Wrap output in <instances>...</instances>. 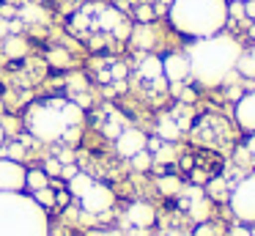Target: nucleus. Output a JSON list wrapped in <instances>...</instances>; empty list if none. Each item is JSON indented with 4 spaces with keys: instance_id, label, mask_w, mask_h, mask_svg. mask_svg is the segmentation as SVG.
Instances as JSON below:
<instances>
[{
    "instance_id": "obj_12",
    "label": "nucleus",
    "mask_w": 255,
    "mask_h": 236,
    "mask_svg": "<svg viewBox=\"0 0 255 236\" xmlns=\"http://www.w3.org/2000/svg\"><path fill=\"white\" fill-rule=\"evenodd\" d=\"M137 74L143 77L145 82H154L156 88H165V74H162V58L156 55H145L137 66Z\"/></svg>"
},
{
    "instance_id": "obj_22",
    "label": "nucleus",
    "mask_w": 255,
    "mask_h": 236,
    "mask_svg": "<svg viewBox=\"0 0 255 236\" xmlns=\"http://www.w3.org/2000/svg\"><path fill=\"white\" fill-rule=\"evenodd\" d=\"M19 22H47V14L39 5H22L19 8Z\"/></svg>"
},
{
    "instance_id": "obj_19",
    "label": "nucleus",
    "mask_w": 255,
    "mask_h": 236,
    "mask_svg": "<svg viewBox=\"0 0 255 236\" xmlns=\"http://www.w3.org/2000/svg\"><path fill=\"white\" fill-rule=\"evenodd\" d=\"M156 190H159L162 195H178V192L184 190V184H181V179H178V176H159Z\"/></svg>"
},
{
    "instance_id": "obj_23",
    "label": "nucleus",
    "mask_w": 255,
    "mask_h": 236,
    "mask_svg": "<svg viewBox=\"0 0 255 236\" xmlns=\"http://www.w3.org/2000/svg\"><path fill=\"white\" fill-rule=\"evenodd\" d=\"M132 159V168L134 170H140V173H145V170H151V165H154V154L148 151V148H143V151H137L134 157H129Z\"/></svg>"
},
{
    "instance_id": "obj_43",
    "label": "nucleus",
    "mask_w": 255,
    "mask_h": 236,
    "mask_svg": "<svg viewBox=\"0 0 255 236\" xmlns=\"http://www.w3.org/2000/svg\"><path fill=\"white\" fill-rule=\"evenodd\" d=\"M239 3H247V0H239Z\"/></svg>"
},
{
    "instance_id": "obj_34",
    "label": "nucleus",
    "mask_w": 255,
    "mask_h": 236,
    "mask_svg": "<svg viewBox=\"0 0 255 236\" xmlns=\"http://www.w3.org/2000/svg\"><path fill=\"white\" fill-rule=\"evenodd\" d=\"M195 236H217V231H214V225H209V223H200L198 228H195Z\"/></svg>"
},
{
    "instance_id": "obj_11",
    "label": "nucleus",
    "mask_w": 255,
    "mask_h": 236,
    "mask_svg": "<svg viewBox=\"0 0 255 236\" xmlns=\"http://www.w3.org/2000/svg\"><path fill=\"white\" fill-rule=\"evenodd\" d=\"M127 220L134 225V228H151V225H154V220H156V212H154V206H151V203L134 201L132 206L127 209Z\"/></svg>"
},
{
    "instance_id": "obj_25",
    "label": "nucleus",
    "mask_w": 255,
    "mask_h": 236,
    "mask_svg": "<svg viewBox=\"0 0 255 236\" xmlns=\"http://www.w3.org/2000/svg\"><path fill=\"white\" fill-rule=\"evenodd\" d=\"M189 214H192L198 223H203V220L209 217V201H203V195L195 198V201H189Z\"/></svg>"
},
{
    "instance_id": "obj_1",
    "label": "nucleus",
    "mask_w": 255,
    "mask_h": 236,
    "mask_svg": "<svg viewBox=\"0 0 255 236\" xmlns=\"http://www.w3.org/2000/svg\"><path fill=\"white\" fill-rule=\"evenodd\" d=\"M83 107L69 99H44L28 107L25 126L41 143H77Z\"/></svg>"
},
{
    "instance_id": "obj_28",
    "label": "nucleus",
    "mask_w": 255,
    "mask_h": 236,
    "mask_svg": "<svg viewBox=\"0 0 255 236\" xmlns=\"http://www.w3.org/2000/svg\"><path fill=\"white\" fill-rule=\"evenodd\" d=\"M61 168H63L61 159H55V157L47 159V162H44V173L50 176V179H61Z\"/></svg>"
},
{
    "instance_id": "obj_40",
    "label": "nucleus",
    "mask_w": 255,
    "mask_h": 236,
    "mask_svg": "<svg viewBox=\"0 0 255 236\" xmlns=\"http://www.w3.org/2000/svg\"><path fill=\"white\" fill-rule=\"evenodd\" d=\"M247 151L255 154V137H250V140H247Z\"/></svg>"
},
{
    "instance_id": "obj_13",
    "label": "nucleus",
    "mask_w": 255,
    "mask_h": 236,
    "mask_svg": "<svg viewBox=\"0 0 255 236\" xmlns=\"http://www.w3.org/2000/svg\"><path fill=\"white\" fill-rule=\"evenodd\" d=\"M236 124L244 132H255V93H247L236 102Z\"/></svg>"
},
{
    "instance_id": "obj_16",
    "label": "nucleus",
    "mask_w": 255,
    "mask_h": 236,
    "mask_svg": "<svg viewBox=\"0 0 255 236\" xmlns=\"http://www.w3.org/2000/svg\"><path fill=\"white\" fill-rule=\"evenodd\" d=\"M91 184H94V179H91L88 173H83V170H77V173H74L72 179L66 181V192H69L72 198H80V195H83V192L88 190Z\"/></svg>"
},
{
    "instance_id": "obj_6",
    "label": "nucleus",
    "mask_w": 255,
    "mask_h": 236,
    "mask_svg": "<svg viewBox=\"0 0 255 236\" xmlns=\"http://www.w3.org/2000/svg\"><path fill=\"white\" fill-rule=\"evenodd\" d=\"M231 209L239 220L244 223H255V176L244 179L242 184L233 190L231 195Z\"/></svg>"
},
{
    "instance_id": "obj_29",
    "label": "nucleus",
    "mask_w": 255,
    "mask_h": 236,
    "mask_svg": "<svg viewBox=\"0 0 255 236\" xmlns=\"http://www.w3.org/2000/svg\"><path fill=\"white\" fill-rule=\"evenodd\" d=\"M22 154H25V146H22V143H17V140L8 143V148H6V157H8V159H17V162H19V159H22Z\"/></svg>"
},
{
    "instance_id": "obj_7",
    "label": "nucleus",
    "mask_w": 255,
    "mask_h": 236,
    "mask_svg": "<svg viewBox=\"0 0 255 236\" xmlns=\"http://www.w3.org/2000/svg\"><path fill=\"white\" fill-rule=\"evenodd\" d=\"M25 173L17 159L0 157V192H25Z\"/></svg>"
},
{
    "instance_id": "obj_27",
    "label": "nucleus",
    "mask_w": 255,
    "mask_h": 236,
    "mask_svg": "<svg viewBox=\"0 0 255 236\" xmlns=\"http://www.w3.org/2000/svg\"><path fill=\"white\" fill-rule=\"evenodd\" d=\"M66 85H69V93H72V96H77V93H85V88H88V85H85V77H83V74H72Z\"/></svg>"
},
{
    "instance_id": "obj_26",
    "label": "nucleus",
    "mask_w": 255,
    "mask_h": 236,
    "mask_svg": "<svg viewBox=\"0 0 255 236\" xmlns=\"http://www.w3.org/2000/svg\"><path fill=\"white\" fill-rule=\"evenodd\" d=\"M173 157H176V151H173L170 143H159V148L154 151V162H159V165L173 162Z\"/></svg>"
},
{
    "instance_id": "obj_21",
    "label": "nucleus",
    "mask_w": 255,
    "mask_h": 236,
    "mask_svg": "<svg viewBox=\"0 0 255 236\" xmlns=\"http://www.w3.org/2000/svg\"><path fill=\"white\" fill-rule=\"evenodd\" d=\"M30 195H33V201L39 203L41 209H52V206H55V190H52V184L50 187H41V190L30 192Z\"/></svg>"
},
{
    "instance_id": "obj_30",
    "label": "nucleus",
    "mask_w": 255,
    "mask_h": 236,
    "mask_svg": "<svg viewBox=\"0 0 255 236\" xmlns=\"http://www.w3.org/2000/svg\"><path fill=\"white\" fill-rule=\"evenodd\" d=\"M124 77H127V66H124V63H113V66H110V80L121 82Z\"/></svg>"
},
{
    "instance_id": "obj_10",
    "label": "nucleus",
    "mask_w": 255,
    "mask_h": 236,
    "mask_svg": "<svg viewBox=\"0 0 255 236\" xmlns=\"http://www.w3.org/2000/svg\"><path fill=\"white\" fill-rule=\"evenodd\" d=\"M91 14H94V30L102 33H113V27L124 19L118 8H110V5H91Z\"/></svg>"
},
{
    "instance_id": "obj_37",
    "label": "nucleus",
    "mask_w": 255,
    "mask_h": 236,
    "mask_svg": "<svg viewBox=\"0 0 255 236\" xmlns=\"http://www.w3.org/2000/svg\"><path fill=\"white\" fill-rule=\"evenodd\" d=\"M231 236H253L247 228H242V225H236V228H231Z\"/></svg>"
},
{
    "instance_id": "obj_35",
    "label": "nucleus",
    "mask_w": 255,
    "mask_h": 236,
    "mask_svg": "<svg viewBox=\"0 0 255 236\" xmlns=\"http://www.w3.org/2000/svg\"><path fill=\"white\" fill-rule=\"evenodd\" d=\"M228 16H244V3H239V0H233L231 5H228Z\"/></svg>"
},
{
    "instance_id": "obj_42",
    "label": "nucleus",
    "mask_w": 255,
    "mask_h": 236,
    "mask_svg": "<svg viewBox=\"0 0 255 236\" xmlns=\"http://www.w3.org/2000/svg\"><path fill=\"white\" fill-rule=\"evenodd\" d=\"M250 36H253V38H255V27H253V30H250Z\"/></svg>"
},
{
    "instance_id": "obj_31",
    "label": "nucleus",
    "mask_w": 255,
    "mask_h": 236,
    "mask_svg": "<svg viewBox=\"0 0 255 236\" xmlns=\"http://www.w3.org/2000/svg\"><path fill=\"white\" fill-rule=\"evenodd\" d=\"M222 192H225V181H222V179L209 181V195H211V198H220Z\"/></svg>"
},
{
    "instance_id": "obj_24",
    "label": "nucleus",
    "mask_w": 255,
    "mask_h": 236,
    "mask_svg": "<svg viewBox=\"0 0 255 236\" xmlns=\"http://www.w3.org/2000/svg\"><path fill=\"white\" fill-rule=\"evenodd\" d=\"M47 60H50L55 69H66L69 63H72V55L66 52L63 47H55V49H50V55H47Z\"/></svg>"
},
{
    "instance_id": "obj_4",
    "label": "nucleus",
    "mask_w": 255,
    "mask_h": 236,
    "mask_svg": "<svg viewBox=\"0 0 255 236\" xmlns=\"http://www.w3.org/2000/svg\"><path fill=\"white\" fill-rule=\"evenodd\" d=\"M0 236H50L47 212L25 192H0Z\"/></svg>"
},
{
    "instance_id": "obj_41",
    "label": "nucleus",
    "mask_w": 255,
    "mask_h": 236,
    "mask_svg": "<svg viewBox=\"0 0 255 236\" xmlns=\"http://www.w3.org/2000/svg\"><path fill=\"white\" fill-rule=\"evenodd\" d=\"M3 143H6V129H3V124H0V148H3Z\"/></svg>"
},
{
    "instance_id": "obj_14",
    "label": "nucleus",
    "mask_w": 255,
    "mask_h": 236,
    "mask_svg": "<svg viewBox=\"0 0 255 236\" xmlns=\"http://www.w3.org/2000/svg\"><path fill=\"white\" fill-rule=\"evenodd\" d=\"M28 38L19 36V33H8L6 38H3V52H6V58H25L28 55Z\"/></svg>"
},
{
    "instance_id": "obj_17",
    "label": "nucleus",
    "mask_w": 255,
    "mask_h": 236,
    "mask_svg": "<svg viewBox=\"0 0 255 236\" xmlns=\"http://www.w3.org/2000/svg\"><path fill=\"white\" fill-rule=\"evenodd\" d=\"M156 135H159V140L173 143L178 135H181V129H178V124H176V118H173V115H165V118H159V126H156Z\"/></svg>"
},
{
    "instance_id": "obj_20",
    "label": "nucleus",
    "mask_w": 255,
    "mask_h": 236,
    "mask_svg": "<svg viewBox=\"0 0 255 236\" xmlns=\"http://www.w3.org/2000/svg\"><path fill=\"white\" fill-rule=\"evenodd\" d=\"M236 69H239V74H244V77H255V49L239 52V58H236Z\"/></svg>"
},
{
    "instance_id": "obj_8",
    "label": "nucleus",
    "mask_w": 255,
    "mask_h": 236,
    "mask_svg": "<svg viewBox=\"0 0 255 236\" xmlns=\"http://www.w3.org/2000/svg\"><path fill=\"white\" fill-rule=\"evenodd\" d=\"M145 143H148V137L143 135L140 129H121L116 135V151L118 157H134L137 151H143Z\"/></svg>"
},
{
    "instance_id": "obj_39",
    "label": "nucleus",
    "mask_w": 255,
    "mask_h": 236,
    "mask_svg": "<svg viewBox=\"0 0 255 236\" xmlns=\"http://www.w3.org/2000/svg\"><path fill=\"white\" fill-rule=\"evenodd\" d=\"M96 236H124V234H121V231H99Z\"/></svg>"
},
{
    "instance_id": "obj_36",
    "label": "nucleus",
    "mask_w": 255,
    "mask_h": 236,
    "mask_svg": "<svg viewBox=\"0 0 255 236\" xmlns=\"http://www.w3.org/2000/svg\"><path fill=\"white\" fill-rule=\"evenodd\" d=\"M244 16L255 19V0H247V3H244Z\"/></svg>"
},
{
    "instance_id": "obj_38",
    "label": "nucleus",
    "mask_w": 255,
    "mask_h": 236,
    "mask_svg": "<svg viewBox=\"0 0 255 236\" xmlns=\"http://www.w3.org/2000/svg\"><path fill=\"white\" fill-rule=\"evenodd\" d=\"M192 99H195V93L189 91V88H184V91H181V102H192Z\"/></svg>"
},
{
    "instance_id": "obj_15",
    "label": "nucleus",
    "mask_w": 255,
    "mask_h": 236,
    "mask_svg": "<svg viewBox=\"0 0 255 236\" xmlns=\"http://www.w3.org/2000/svg\"><path fill=\"white\" fill-rule=\"evenodd\" d=\"M129 41L137 49H151L156 38H154V30H151L148 22H137V25L132 27V33H129Z\"/></svg>"
},
{
    "instance_id": "obj_9",
    "label": "nucleus",
    "mask_w": 255,
    "mask_h": 236,
    "mask_svg": "<svg viewBox=\"0 0 255 236\" xmlns=\"http://www.w3.org/2000/svg\"><path fill=\"white\" fill-rule=\"evenodd\" d=\"M162 74L170 82H184L189 77V55L184 52H170L162 58Z\"/></svg>"
},
{
    "instance_id": "obj_32",
    "label": "nucleus",
    "mask_w": 255,
    "mask_h": 236,
    "mask_svg": "<svg viewBox=\"0 0 255 236\" xmlns=\"http://www.w3.org/2000/svg\"><path fill=\"white\" fill-rule=\"evenodd\" d=\"M134 16H137V22H148L151 16H154V8H151V5H140V8L134 11Z\"/></svg>"
},
{
    "instance_id": "obj_33",
    "label": "nucleus",
    "mask_w": 255,
    "mask_h": 236,
    "mask_svg": "<svg viewBox=\"0 0 255 236\" xmlns=\"http://www.w3.org/2000/svg\"><path fill=\"white\" fill-rule=\"evenodd\" d=\"M113 33H116V36H118V38H129V33H132V27H129V25H127V22H124V19H121V22H118V25H116V27H113Z\"/></svg>"
},
{
    "instance_id": "obj_3",
    "label": "nucleus",
    "mask_w": 255,
    "mask_h": 236,
    "mask_svg": "<svg viewBox=\"0 0 255 236\" xmlns=\"http://www.w3.org/2000/svg\"><path fill=\"white\" fill-rule=\"evenodd\" d=\"M170 22L184 36H217L228 22V3L225 0H173Z\"/></svg>"
},
{
    "instance_id": "obj_2",
    "label": "nucleus",
    "mask_w": 255,
    "mask_h": 236,
    "mask_svg": "<svg viewBox=\"0 0 255 236\" xmlns=\"http://www.w3.org/2000/svg\"><path fill=\"white\" fill-rule=\"evenodd\" d=\"M236 58H239V44L233 38L228 36L200 38L189 49V74L200 85H220L236 69Z\"/></svg>"
},
{
    "instance_id": "obj_18",
    "label": "nucleus",
    "mask_w": 255,
    "mask_h": 236,
    "mask_svg": "<svg viewBox=\"0 0 255 236\" xmlns=\"http://www.w3.org/2000/svg\"><path fill=\"white\" fill-rule=\"evenodd\" d=\"M41 187H50V176H47L44 170H28V173H25V190L36 192V190H41Z\"/></svg>"
},
{
    "instance_id": "obj_5",
    "label": "nucleus",
    "mask_w": 255,
    "mask_h": 236,
    "mask_svg": "<svg viewBox=\"0 0 255 236\" xmlns=\"http://www.w3.org/2000/svg\"><path fill=\"white\" fill-rule=\"evenodd\" d=\"M80 206H83V212L94 214V217H102V214H107L113 209V203H116V195H113V190L107 184H99V181H94V184L88 187V190L83 192V195L77 198Z\"/></svg>"
}]
</instances>
